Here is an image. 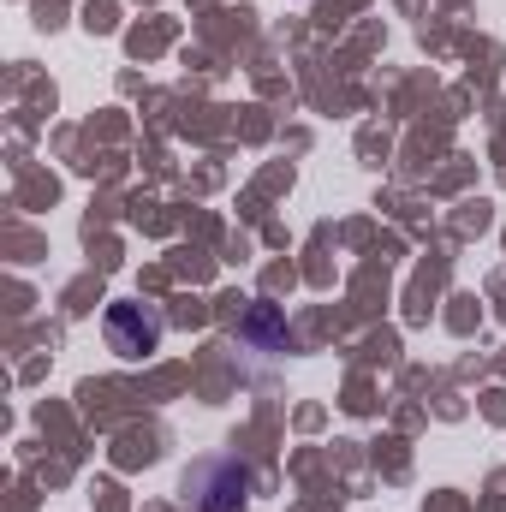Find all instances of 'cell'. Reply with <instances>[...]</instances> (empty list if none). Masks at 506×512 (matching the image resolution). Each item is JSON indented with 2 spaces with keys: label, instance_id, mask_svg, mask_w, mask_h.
<instances>
[{
  "label": "cell",
  "instance_id": "obj_1",
  "mask_svg": "<svg viewBox=\"0 0 506 512\" xmlns=\"http://www.w3.org/2000/svg\"><path fill=\"white\" fill-rule=\"evenodd\" d=\"M251 489H256L251 465H239L233 453H215V459H203V465L185 477V495H191L197 512H239L251 501Z\"/></svg>",
  "mask_w": 506,
  "mask_h": 512
},
{
  "label": "cell",
  "instance_id": "obj_2",
  "mask_svg": "<svg viewBox=\"0 0 506 512\" xmlns=\"http://www.w3.org/2000/svg\"><path fill=\"white\" fill-rule=\"evenodd\" d=\"M108 346L137 364V358H149L155 346H161V334H167V322H161V310L155 304H137V298H120V304H108Z\"/></svg>",
  "mask_w": 506,
  "mask_h": 512
},
{
  "label": "cell",
  "instance_id": "obj_3",
  "mask_svg": "<svg viewBox=\"0 0 506 512\" xmlns=\"http://www.w3.org/2000/svg\"><path fill=\"white\" fill-rule=\"evenodd\" d=\"M245 334H251V340H262V346H274V352L286 346V322H280L268 304H256V310H251V328H245Z\"/></svg>",
  "mask_w": 506,
  "mask_h": 512
}]
</instances>
